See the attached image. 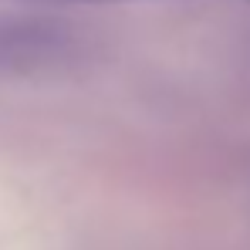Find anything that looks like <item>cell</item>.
Here are the masks:
<instances>
[{
    "mask_svg": "<svg viewBox=\"0 0 250 250\" xmlns=\"http://www.w3.org/2000/svg\"><path fill=\"white\" fill-rule=\"evenodd\" d=\"M34 3H119V0H34Z\"/></svg>",
    "mask_w": 250,
    "mask_h": 250,
    "instance_id": "cell-1",
    "label": "cell"
}]
</instances>
